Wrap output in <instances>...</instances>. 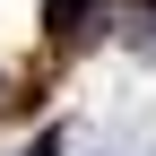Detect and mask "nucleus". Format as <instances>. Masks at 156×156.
Instances as JSON below:
<instances>
[{
    "instance_id": "nucleus-1",
    "label": "nucleus",
    "mask_w": 156,
    "mask_h": 156,
    "mask_svg": "<svg viewBox=\"0 0 156 156\" xmlns=\"http://www.w3.org/2000/svg\"><path fill=\"white\" fill-rule=\"evenodd\" d=\"M78 17H87V0H44V26L52 35H78Z\"/></svg>"
},
{
    "instance_id": "nucleus-2",
    "label": "nucleus",
    "mask_w": 156,
    "mask_h": 156,
    "mask_svg": "<svg viewBox=\"0 0 156 156\" xmlns=\"http://www.w3.org/2000/svg\"><path fill=\"white\" fill-rule=\"evenodd\" d=\"M52 147H61V139H35V147H26V156H52Z\"/></svg>"
}]
</instances>
